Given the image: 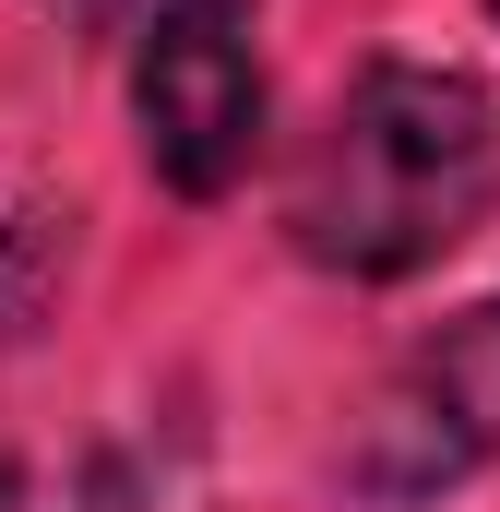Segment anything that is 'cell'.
<instances>
[{"mask_svg": "<svg viewBox=\"0 0 500 512\" xmlns=\"http://www.w3.org/2000/svg\"><path fill=\"white\" fill-rule=\"evenodd\" d=\"M500 203V108L477 72H441V60H370L334 120L310 143L298 191H286V227L322 274H417L453 239H477Z\"/></svg>", "mask_w": 500, "mask_h": 512, "instance_id": "cell-1", "label": "cell"}, {"mask_svg": "<svg viewBox=\"0 0 500 512\" xmlns=\"http://www.w3.org/2000/svg\"><path fill=\"white\" fill-rule=\"evenodd\" d=\"M131 120L167 191L215 203L262 155V0H167L131 48Z\"/></svg>", "mask_w": 500, "mask_h": 512, "instance_id": "cell-2", "label": "cell"}, {"mask_svg": "<svg viewBox=\"0 0 500 512\" xmlns=\"http://www.w3.org/2000/svg\"><path fill=\"white\" fill-rule=\"evenodd\" d=\"M500 465V298L453 310L429 346H405V370L358 417V501H441L453 477Z\"/></svg>", "mask_w": 500, "mask_h": 512, "instance_id": "cell-3", "label": "cell"}, {"mask_svg": "<svg viewBox=\"0 0 500 512\" xmlns=\"http://www.w3.org/2000/svg\"><path fill=\"white\" fill-rule=\"evenodd\" d=\"M0 512H12V465H0Z\"/></svg>", "mask_w": 500, "mask_h": 512, "instance_id": "cell-4", "label": "cell"}]
</instances>
